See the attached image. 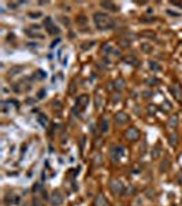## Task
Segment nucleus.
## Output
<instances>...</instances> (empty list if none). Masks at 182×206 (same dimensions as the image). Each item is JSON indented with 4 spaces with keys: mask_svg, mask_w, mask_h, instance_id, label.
<instances>
[{
    "mask_svg": "<svg viewBox=\"0 0 182 206\" xmlns=\"http://www.w3.org/2000/svg\"><path fill=\"white\" fill-rule=\"evenodd\" d=\"M93 22L99 30H108V29L114 28V19L105 12H100V11L94 12Z\"/></svg>",
    "mask_w": 182,
    "mask_h": 206,
    "instance_id": "obj_1",
    "label": "nucleus"
},
{
    "mask_svg": "<svg viewBox=\"0 0 182 206\" xmlns=\"http://www.w3.org/2000/svg\"><path fill=\"white\" fill-rule=\"evenodd\" d=\"M109 190H111V192L114 195H120L125 191V188H123V184H122L120 180L112 179V180H109Z\"/></svg>",
    "mask_w": 182,
    "mask_h": 206,
    "instance_id": "obj_2",
    "label": "nucleus"
},
{
    "mask_svg": "<svg viewBox=\"0 0 182 206\" xmlns=\"http://www.w3.org/2000/svg\"><path fill=\"white\" fill-rule=\"evenodd\" d=\"M123 151H125V148L120 147V146H115V147L111 148V151H109V157L111 159L114 161V162H118L120 161V158L123 157Z\"/></svg>",
    "mask_w": 182,
    "mask_h": 206,
    "instance_id": "obj_3",
    "label": "nucleus"
},
{
    "mask_svg": "<svg viewBox=\"0 0 182 206\" xmlns=\"http://www.w3.org/2000/svg\"><path fill=\"white\" fill-rule=\"evenodd\" d=\"M44 26H45V29L48 30L49 34H57V33L60 32V30H59V28L55 26V23H53V21H52L51 17H47V18L44 19Z\"/></svg>",
    "mask_w": 182,
    "mask_h": 206,
    "instance_id": "obj_4",
    "label": "nucleus"
},
{
    "mask_svg": "<svg viewBox=\"0 0 182 206\" xmlns=\"http://www.w3.org/2000/svg\"><path fill=\"white\" fill-rule=\"evenodd\" d=\"M125 136L129 142H135V140L140 139V132H138L137 128H129L125 132Z\"/></svg>",
    "mask_w": 182,
    "mask_h": 206,
    "instance_id": "obj_5",
    "label": "nucleus"
},
{
    "mask_svg": "<svg viewBox=\"0 0 182 206\" xmlns=\"http://www.w3.org/2000/svg\"><path fill=\"white\" fill-rule=\"evenodd\" d=\"M49 201H51L52 206H60L63 203V195L59 192V191H53L51 198H49Z\"/></svg>",
    "mask_w": 182,
    "mask_h": 206,
    "instance_id": "obj_6",
    "label": "nucleus"
},
{
    "mask_svg": "<svg viewBox=\"0 0 182 206\" xmlns=\"http://www.w3.org/2000/svg\"><path fill=\"white\" fill-rule=\"evenodd\" d=\"M129 116L126 114V113H123V111H119V113H116L115 114V122L118 124V125H126L127 122H129Z\"/></svg>",
    "mask_w": 182,
    "mask_h": 206,
    "instance_id": "obj_7",
    "label": "nucleus"
},
{
    "mask_svg": "<svg viewBox=\"0 0 182 206\" xmlns=\"http://www.w3.org/2000/svg\"><path fill=\"white\" fill-rule=\"evenodd\" d=\"M88 103H89V95H81V96H78L75 107H78V109L83 110V109L88 106Z\"/></svg>",
    "mask_w": 182,
    "mask_h": 206,
    "instance_id": "obj_8",
    "label": "nucleus"
},
{
    "mask_svg": "<svg viewBox=\"0 0 182 206\" xmlns=\"http://www.w3.org/2000/svg\"><path fill=\"white\" fill-rule=\"evenodd\" d=\"M100 6H101L103 8H107V10H109V11H118L119 10V7L115 4V3H112V1H101Z\"/></svg>",
    "mask_w": 182,
    "mask_h": 206,
    "instance_id": "obj_9",
    "label": "nucleus"
},
{
    "mask_svg": "<svg viewBox=\"0 0 182 206\" xmlns=\"http://www.w3.org/2000/svg\"><path fill=\"white\" fill-rule=\"evenodd\" d=\"M109 129V124H108V120L107 118H101V121H100V132L105 135V133L108 132Z\"/></svg>",
    "mask_w": 182,
    "mask_h": 206,
    "instance_id": "obj_10",
    "label": "nucleus"
},
{
    "mask_svg": "<svg viewBox=\"0 0 182 206\" xmlns=\"http://www.w3.org/2000/svg\"><path fill=\"white\" fill-rule=\"evenodd\" d=\"M94 206H108V202L103 195H97L94 198Z\"/></svg>",
    "mask_w": 182,
    "mask_h": 206,
    "instance_id": "obj_11",
    "label": "nucleus"
},
{
    "mask_svg": "<svg viewBox=\"0 0 182 206\" xmlns=\"http://www.w3.org/2000/svg\"><path fill=\"white\" fill-rule=\"evenodd\" d=\"M171 92H172V95L177 98L178 101L182 98V92H181V88H179V85H174L171 88Z\"/></svg>",
    "mask_w": 182,
    "mask_h": 206,
    "instance_id": "obj_12",
    "label": "nucleus"
},
{
    "mask_svg": "<svg viewBox=\"0 0 182 206\" xmlns=\"http://www.w3.org/2000/svg\"><path fill=\"white\" fill-rule=\"evenodd\" d=\"M23 70V66H12V68L8 70V74L10 76H16V74H19Z\"/></svg>",
    "mask_w": 182,
    "mask_h": 206,
    "instance_id": "obj_13",
    "label": "nucleus"
},
{
    "mask_svg": "<svg viewBox=\"0 0 182 206\" xmlns=\"http://www.w3.org/2000/svg\"><path fill=\"white\" fill-rule=\"evenodd\" d=\"M168 143H170V146H172V147H175L178 143V136L175 135V133H171L170 136H168Z\"/></svg>",
    "mask_w": 182,
    "mask_h": 206,
    "instance_id": "obj_14",
    "label": "nucleus"
},
{
    "mask_svg": "<svg viewBox=\"0 0 182 206\" xmlns=\"http://www.w3.org/2000/svg\"><path fill=\"white\" fill-rule=\"evenodd\" d=\"M125 88V81L122 79H116L115 80V90H118V91H122Z\"/></svg>",
    "mask_w": 182,
    "mask_h": 206,
    "instance_id": "obj_15",
    "label": "nucleus"
},
{
    "mask_svg": "<svg viewBox=\"0 0 182 206\" xmlns=\"http://www.w3.org/2000/svg\"><path fill=\"white\" fill-rule=\"evenodd\" d=\"M141 50H142V52L151 54L152 52V45L151 44H148V43H142V44H141Z\"/></svg>",
    "mask_w": 182,
    "mask_h": 206,
    "instance_id": "obj_16",
    "label": "nucleus"
},
{
    "mask_svg": "<svg viewBox=\"0 0 182 206\" xmlns=\"http://www.w3.org/2000/svg\"><path fill=\"white\" fill-rule=\"evenodd\" d=\"M168 166H170V162H168V159H164V161H163V162L160 164V166H159V170H160V173L166 172V170L168 169Z\"/></svg>",
    "mask_w": 182,
    "mask_h": 206,
    "instance_id": "obj_17",
    "label": "nucleus"
},
{
    "mask_svg": "<svg viewBox=\"0 0 182 206\" xmlns=\"http://www.w3.org/2000/svg\"><path fill=\"white\" fill-rule=\"evenodd\" d=\"M26 34H27L29 37H33V39H42V37H44V34H41V33L30 32L29 29H26Z\"/></svg>",
    "mask_w": 182,
    "mask_h": 206,
    "instance_id": "obj_18",
    "label": "nucleus"
},
{
    "mask_svg": "<svg viewBox=\"0 0 182 206\" xmlns=\"http://www.w3.org/2000/svg\"><path fill=\"white\" fill-rule=\"evenodd\" d=\"M178 125V117L177 116H172L170 120H168V127L170 128H175Z\"/></svg>",
    "mask_w": 182,
    "mask_h": 206,
    "instance_id": "obj_19",
    "label": "nucleus"
},
{
    "mask_svg": "<svg viewBox=\"0 0 182 206\" xmlns=\"http://www.w3.org/2000/svg\"><path fill=\"white\" fill-rule=\"evenodd\" d=\"M151 157L153 159H157L159 157H160V148L159 147H155L153 150H152V153H151Z\"/></svg>",
    "mask_w": 182,
    "mask_h": 206,
    "instance_id": "obj_20",
    "label": "nucleus"
},
{
    "mask_svg": "<svg viewBox=\"0 0 182 206\" xmlns=\"http://www.w3.org/2000/svg\"><path fill=\"white\" fill-rule=\"evenodd\" d=\"M135 192V188L134 187H133V185H129V187H126L125 188V191H123V194H125V195H131V194H134Z\"/></svg>",
    "mask_w": 182,
    "mask_h": 206,
    "instance_id": "obj_21",
    "label": "nucleus"
},
{
    "mask_svg": "<svg viewBox=\"0 0 182 206\" xmlns=\"http://www.w3.org/2000/svg\"><path fill=\"white\" fill-rule=\"evenodd\" d=\"M149 69H151V70H153V72H159L161 68L157 63H156V62H153V61H149Z\"/></svg>",
    "mask_w": 182,
    "mask_h": 206,
    "instance_id": "obj_22",
    "label": "nucleus"
},
{
    "mask_svg": "<svg viewBox=\"0 0 182 206\" xmlns=\"http://www.w3.org/2000/svg\"><path fill=\"white\" fill-rule=\"evenodd\" d=\"M34 77H36V79H38V80L45 79V77H47V73H45L44 70H41V69H40V70H37V72H36V76H34Z\"/></svg>",
    "mask_w": 182,
    "mask_h": 206,
    "instance_id": "obj_23",
    "label": "nucleus"
},
{
    "mask_svg": "<svg viewBox=\"0 0 182 206\" xmlns=\"http://www.w3.org/2000/svg\"><path fill=\"white\" fill-rule=\"evenodd\" d=\"M45 95H47V91L44 90V88H41V90L37 92V99H38V101H41V99L45 98Z\"/></svg>",
    "mask_w": 182,
    "mask_h": 206,
    "instance_id": "obj_24",
    "label": "nucleus"
},
{
    "mask_svg": "<svg viewBox=\"0 0 182 206\" xmlns=\"http://www.w3.org/2000/svg\"><path fill=\"white\" fill-rule=\"evenodd\" d=\"M125 61L129 65H134V66H137V63H138V61H137V59H134V58H126Z\"/></svg>",
    "mask_w": 182,
    "mask_h": 206,
    "instance_id": "obj_25",
    "label": "nucleus"
},
{
    "mask_svg": "<svg viewBox=\"0 0 182 206\" xmlns=\"http://www.w3.org/2000/svg\"><path fill=\"white\" fill-rule=\"evenodd\" d=\"M31 206H44L42 202L38 199V198H33V202H31Z\"/></svg>",
    "mask_w": 182,
    "mask_h": 206,
    "instance_id": "obj_26",
    "label": "nucleus"
},
{
    "mask_svg": "<svg viewBox=\"0 0 182 206\" xmlns=\"http://www.w3.org/2000/svg\"><path fill=\"white\" fill-rule=\"evenodd\" d=\"M103 51H104V54H109V51H112V47H111L109 44H104V45H103Z\"/></svg>",
    "mask_w": 182,
    "mask_h": 206,
    "instance_id": "obj_27",
    "label": "nucleus"
},
{
    "mask_svg": "<svg viewBox=\"0 0 182 206\" xmlns=\"http://www.w3.org/2000/svg\"><path fill=\"white\" fill-rule=\"evenodd\" d=\"M93 45H94V41H90L89 44H82L81 48H82V50H89V48H92Z\"/></svg>",
    "mask_w": 182,
    "mask_h": 206,
    "instance_id": "obj_28",
    "label": "nucleus"
},
{
    "mask_svg": "<svg viewBox=\"0 0 182 206\" xmlns=\"http://www.w3.org/2000/svg\"><path fill=\"white\" fill-rule=\"evenodd\" d=\"M38 121L41 122L42 125H45V124H47V117H45V116H40V117H38Z\"/></svg>",
    "mask_w": 182,
    "mask_h": 206,
    "instance_id": "obj_29",
    "label": "nucleus"
},
{
    "mask_svg": "<svg viewBox=\"0 0 182 206\" xmlns=\"http://www.w3.org/2000/svg\"><path fill=\"white\" fill-rule=\"evenodd\" d=\"M8 6H10V7H12V10H16V7H19V6H21V3H8Z\"/></svg>",
    "mask_w": 182,
    "mask_h": 206,
    "instance_id": "obj_30",
    "label": "nucleus"
},
{
    "mask_svg": "<svg viewBox=\"0 0 182 206\" xmlns=\"http://www.w3.org/2000/svg\"><path fill=\"white\" fill-rule=\"evenodd\" d=\"M146 194H148V198H153L155 196V191H151V190H146Z\"/></svg>",
    "mask_w": 182,
    "mask_h": 206,
    "instance_id": "obj_31",
    "label": "nucleus"
},
{
    "mask_svg": "<svg viewBox=\"0 0 182 206\" xmlns=\"http://www.w3.org/2000/svg\"><path fill=\"white\" fill-rule=\"evenodd\" d=\"M101 106V98H96V109H100Z\"/></svg>",
    "mask_w": 182,
    "mask_h": 206,
    "instance_id": "obj_32",
    "label": "nucleus"
},
{
    "mask_svg": "<svg viewBox=\"0 0 182 206\" xmlns=\"http://www.w3.org/2000/svg\"><path fill=\"white\" fill-rule=\"evenodd\" d=\"M62 22L64 23V25H67V26L70 25V21H68V18H67V17H66V18L63 17V18H62Z\"/></svg>",
    "mask_w": 182,
    "mask_h": 206,
    "instance_id": "obj_33",
    "label": "nucleus"
},
{
    "mask_svg": "<svg viewBox=\"0 0 182 206\" xmlns=\"http://www.w3.org/2000/svg\"><path fill=\"white\" fill-rule=\"evenodd\" d=\"M142 95H144V98H151V92L149 91H144Z\"/></svg>",
    "mask_w": 182,
    "mask_h": 206,
    "instance_id": "obj_34",
    "label": "nucleus"
},
{
    "mask_svg": "<svg viewBox=\"0 0 182 206\" xmlns=\"http://www.w3.org/2000/svg\"><path fill=\"white\" fill-rule=\"evenodd\" d=\"M167 12H168V14H170V15H174V17H179V14H178V12H174V11H167Z\"/></svg>",
    "mask_w": 182,
    "mask_h": 206,
    "instance_id": "obj_35",
    "label": "nucleus"
},
{
    "mask_svg": "<svg viewBox=\"0 0 182 206\" xmlns=\"http://www.w3.org/2000/svg\"><path fill=\"white\" fill-rule=\"evenodd\" d=\"M78 22H79L81 25H82V23H85V22H86V21H85V17H81V18H79V21H78Z\"/></svg>",
    "mask_w": 182,
    "mask_h": 206,
    "instance_id": "obj_36",
    "label": "nucleus"
},
{
    "mask_svg": "<svg viewBox=\"0 0 182 206\" xmlns=\"http://www.w3.org/2000/svg\"><path fill=\"white\" fill-rule=\"evenodd\" d=\"M29 15H30V17H40L41 14H40V12H36V14H33V12H30Z\"/></svg>",
    "mask_w": 182,
    "mask_h": 206,
    "instance_id": "obj_37",
    "label": "nucleus"
},
{
    "mask_svg": "<svg viewBox=\"0 0 182 206\" xmlns=\"http://www.w3.org/2000/svg\"><path fill=\"white\" fill-rule=\"evenodd\" d=\"M181 203H182V199H181Z\"/></svg>",
    "mask_w": 182,
    "mask_h": 206,
    "instance_id": "obj_38",
    "label": "nucleus"
}]
</instances>
